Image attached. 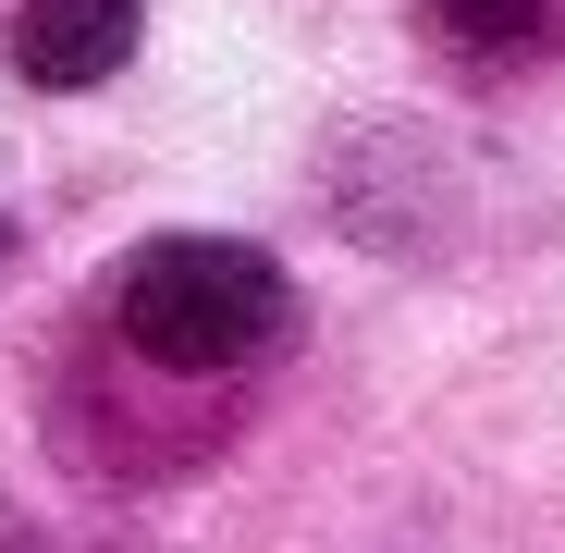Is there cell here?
Here are the masks:
<instances>
[{"label":"cell","mask_w":565,"mask_h":553,"mask_svg":"<svg viewBox=\"0 0 565 553\" xmlns=\"http://www.w3.org/2000/svg\"><path fill=\"white\" fill-rule=\"evenodd\" d=\"M111 332L172 369V382H222V369L270 357L282 320H296V284H282V258L246 246V234H148L124 270H111Z\"/></svg>","instance_id":"obj_1"},{"label":"cell","mask_w":565,"mask_h":553,"mask_svg":"<svg viewBox=\"0 0 565 553\" xmlns=\"http://www.w3.org/2000/svg\"><path fill=\"white\" fill-rule=\"evenodd\" d=\"M148 0H25L13 13V74L25 86H111L136 62Z\"/></svg>","instance_id":"obj_2"},{"label":"cell","mask_w":565,"mask_h":553,"mask_svg":"<svg viewBox=\"0 0 565 553\" xmlns=\"http://www.w3.org/2000/svg\"><path fill=\"white\" fill-rule=\"evenodd\" d=\"M430 25L480 62H516V50H553L565 38V0H430Z\"/></svg>","instance_id":"obj_3"}]
</instances>
